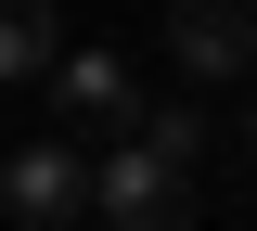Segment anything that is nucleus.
<instances>
[{
	"mask_svg": "<svg viewBox=\"0 0 257 231\" xmlns=\"http://www.w3.org/2000/svg\"><path fill=\"white\" fill-rule=\"evenodd\" d=\"M90 218H103V231H193V167H167L155 141H103Z\"/></svg>",
	"mask_w": 257,
	"mask_h": 231,
	"instance_id": "1",
	"label": "nucleus"
},
{
	"mask_svg": "<svg viewBox=\"0 0 257 231\" xmlns=\"http://www.w3.org/2000/svg\"><path fill=\"white\" fill-rule=\"evenodd\" d=\"M0 218L13 231H77L90 218V154L77 141H13L0 154Z\"/></svg>",
	"mask_w": 257,
	"mask_h": 231,
	"instance_id": "2",
	"label": "nucleus"
},
{
	"mask_svg": "<svg viewBox=\"0 0 257 231\" xmlns=\"http://www.w3.org/2000/svg\"><path fill=\"white\" fill-rule=\"evenodd\" d=\"M167 65L193 90H219V77L257 65V0H167Z\"/></svg>",
	"mask_w": 257,
	"mask_h": 231,
	"instance_id": "3",
	"label": "nucleus"
},
{
	"mask_svg": "<svg viewBox=\"0 0 257 231\" xmlns=\"http://www.w3.org/2000/svg\"><path fill=\"white\" fill-rule=\"evenodd\" d=\"M52 103H64V129H77V141H128V129H142L116 52H64V65H52Z\"/></svg>",
	"mask_w": 257,
	"mask_h": 231,
	"instance_id": "4",
	"label": "nucleus"
},
{
	"mask_svg": "<svg viewBox=\"0 0 257 231\" xmlns=\"http://www.w3.org/2000/svg\"><path fill=\"white\" fill-rule=\"evenodd\" d=\"M39 65H64L52 52V0H0V77H39Z\"/></svg>",
	"mask_w": 257,
	"mask_h": 231,
	"instance_id": "5",
	"label": "nucleus"
},
{
	"mask_svg": "<svg viewBox=\"0 0 257 231\" xmlns=\"http://www.w3.org/2000/svg\"><path fill=\"white\" fill-rule=\"evenodd\" d=\"M128 141H155L167 167H206V141H219V129H206L193 103H155V116H142V129H128Z\"/></svg>",
	"mask_w": 257,
	"mask_h": 231,
	"instance_id": "6",
	"label": "nucleus"
},
{
	"mask_svg": "<svg viewBox=\"0 0 257 231\" xmlns=\"http://www.w3.org/2000/svg\"><path fill=\"white\" fill-rule=\"evenodd\" d=\"M244 167H257V103H244Z\"/></svg>",
	"mask_w": 257,
	"mask_h": 231,
	"instance_id": "7",
	"label": "nucleus"
}]
</instances>
